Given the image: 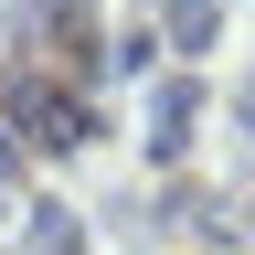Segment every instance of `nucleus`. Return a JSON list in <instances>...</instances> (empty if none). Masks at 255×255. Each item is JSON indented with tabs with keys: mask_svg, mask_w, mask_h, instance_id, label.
Masks as SVG:
<instances>
[{
	"mask_svg": "<svg viewBox=\"0 0 255 255\" xmlns=\"http://www.w3.org/2000/svg\"><path fill=\"white\" fill-rule=\"evenodd\" d=\"M11 117H21V138H43V149H75V138H85V107H75L64 85H43V75L11 85Z\"/></svg>",
	"mask_w": 255,
	"mask_h": 255,
	"instance_id": "f257e3e1",
	"label": "nucleus"
},
{
	"mask_svg": "<svg viewBox=\"0 0 255 255\" xmlns=\"http://www.w3.org/2000/svg\"><path fill=\"white\" fill-rule=\"evenodd\" d=\"M170 32H181V43H202V32H213V0H181V11H170Z\"/></svg>",
	"mask_w": 255,
	"mask_h": 255,
	"instance_id": "f03ea898",
	"label": "nucleus"
}]
</instances>
